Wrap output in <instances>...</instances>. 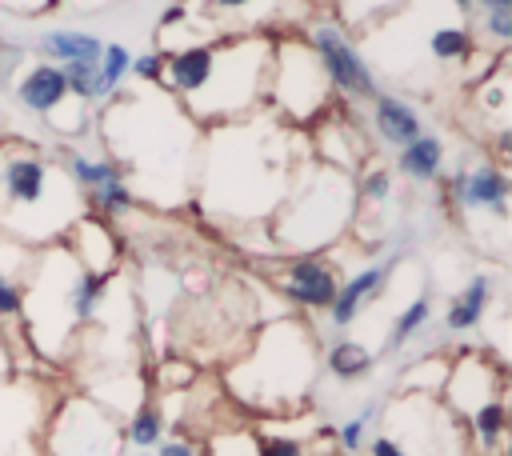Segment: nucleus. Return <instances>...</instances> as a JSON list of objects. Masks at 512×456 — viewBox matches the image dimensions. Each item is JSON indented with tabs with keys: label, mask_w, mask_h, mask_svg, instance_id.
<instances>
[{
	"label": "nucleus",
	"mask_w": 512,
	"mask_h": 456,
	"mask_svg": "<svg viewBox=\"0 0 512 456\" xmlns=\"http://www.w3.org/2000/svg\"><path fill=\"white\" fill-rule=\"evenodd\" d=\"M316 368H320V352L312 328L296 316H284L260 328L252 352L232 368L228 384L240 400L284 412L308 396Z\"/></svg>",
	"instance_id": "obj_5"
},
{
	"label": "nucleus",
	"mask_w": 512,
	"mask_h": 456,
	"mask_svg": "<svg viewBox=\"0 0 512 456\" xmlns=\"http://www.w3.org/2000/svg\"><path fill=\"white\" fill-rule=\"evenodd\" d=\"M472 4H476V0H452V8H460V12H468Z\"/></svg>",
	"instance_id": "obj_38"
},
{
	"label": "nucleus",
	"mask_w": 512,
	"mask_h": 456,
	"mask_svg": "<svg viewBox=\"0 0 512 456\" xmlns=\"http://www.w3.org/2000/svg\"><path fill=\"white\" fill-rule=\"evenodd\" d=\"M108 160L132 196L184 204L196 184L200 124L172 92H112L100 112Z\"/></svg>",
	"instance_id": "obj_1"
},
{
	"label": "nucleus",
	"mask_w": 512,
	"mask_h": 456,
	"mask_svg": "<svg viewBox=\"0 0 512 456\" xmlns=\"http://www.w3.org/2000/svg\"><path fill=\"white\" fill-rule=\"evenodd\" d=\"M404 456H452L464 444L460 424L448 404H436L432 392H412L396 400L380 428Z\"/></svg>",
	"instance_id": "obj_8"
},
{
	"label": "nucleus",
	"mask_w": 512,
	"mask_h": 456,
	"mask_svg": "<svg viewBox=\"0 0 512 456\" xmlns=\"http://www.w3.org/2000/svg\"><path fill=\"white\" fill-rule=\"evenodd\" d=\"M396 260H400V256H388L384 264H368V268H360L356 276L340 280V288H336V296H332V304H328V324H332V328H348V324L364 312V304L380 296V288L388 284Z\"/></svg>",
	"instance_id": "obj_14"
},
{
	"label": "nucleus",
	"mask_w": 512,
	"mask_h": 456,
	"mask_svg": "<svg viewBox=\"0 0 512 456\" xmlns=\"http://www.w3.org/2000/svg\"><path fill=\"white\" fill-rule=\"evenodd\" d=\"M444 188H448V200L464 212H492L496 220L508 216V176L492 160L456 168Z\"/></svg>",
	"instance_id": "obj_12"
},
{
	"label": "nucleus",
	"mask_w": 512,
	"mask_h": 456,
	"mask_svg": "<svg viewBox=\"0 0 512 456\" xmlns=\"http://www.w3.org/2000/svg\"><path fill=\"white\" fill-rule=\"evenodd\" d=\"M36 388L32 380H4L0 384V456H28L32 424H36Z\"/></svg>",
	"instance_id": "obj_13"
},
{
	"label": "nucleus",
	"mask_w": 512,
	"mask_h": 456,
	"mask_svg": "<svg viewBox=\"0 0 512 456\" xmlns=\"http://www.w3.org/2000/svg\"><path fill=\"white\" fill-rule=\"evenodd\" d=\"M56 4L60 0H0V8L12 16H40V12H52Z\"/></svg>",
	"instance_id": "obj_34"
},
{
	"label": "nucleus",
	"mask_w": 512,
	"mask_h": 456,
	"mask_svg": "<svg viewBox=\"0 0 512 456\" xmlns=\"http://www.w3.org/2000/svg\"><path fill=\"white\" fill-rule=\"evenodd\" d=\"M488 300H492V276H472L456 296H452V304H448V312H444V328L448 332H468V328H476L480 320H484V312H488Z\"/></svg>",
	"instance_id": "obj_18"
},
{
	"label": "nucleus",
	"mask_w": 512,
	"mask_h": 456,
	"mask_svg": "<svg viewBox=\"0 0 512 456\" xmlns=\"http://www.w3.org/2000/svg\"><path fill=\"white\" fill-rule=\"evenodd\" d=\"M320 456H344V452H320Z\"/></svg>",
	"instance_id": "obj_39"
},
{
	"label": "nucleus",
	"mask_w": 512,
	"mask_h": 456,
	"mask_svg": "<svg viewBox=\"0 0 512 456\" xmlns=\"http://www.w3.org/2000/svg\"><path fill=\"white\" fill-rule=\"evenodd\" d=\"M36 48L56 64H72V60H100L104 40L80 28H48L36 36Z\"/></svg>",
	"instance_id": "obj_17"
},
{
	"label": "nucleus",
	"mask_w": 512,
	"mask_h": 456,
	"mask_svg": "<svg viewBox=\"0 0 512 456\" xmlns=\"http://www.w3.org/2000/svg\"><path fill=\"white\" fill-rule=\"evenodd\" d=\"M268 76H272V36L228 32L224 40H212V68L204 84L180 104L200 128L232 124L252 116L260 104H268Z\"/></svg>",
	"instance_id": "obj_6"
},
{
	"label": "nucleus",
	"mask_w": 512,
	"mask_h": 456,
	"mask_svg": "<svg viewBox=\"0 0 512 456\" xmlns=\"http://www.w3.org/2000/svg\"><path fill=\"white\" fill-rule=\"evenodd\" d=\"M44 444H48V456H120L124 428L96 400L72 396V400H60V408L52 412Z\"/></svg>",
	"instance_id": "obj_9"
},
{
	"label": "nucleus",
	"mask_w": 512,
	"mask_h": 456,
	"mask_svg": "<svg viewBox=\"0 0 512 456\" xmlns=\"http://www.w3.org/2000/svg\"><path fill=\"white\" fill-rule=\"evenodd\" d=\"M424 48H428V56L440 60V64H460V60L472 56V32H468L464 20H440V24L428 28Z\"/></svg>",
	"instance_id": "obj_20"
},
{
	"label": "nucleus",
	"mask_w": 512,
	"mask_h": 456,
	"mask_svg": "<svg viewBox=\"0 0 512 456\" xmlns=\"http://www.w3.org/2000/svg\"><path fill=\"white\" fill-rule=\"evenodd\" d=\"M140 456H156V452H140Z\"/></svg>",
	"instance_id": "obj_40"
},
{
	"label": "nucleus",
	"mask_w": 512,
	"mask_h": 456,
	"mask_svg": "<svg viewBox=\"0 0 512 456\" xmlns=\"http://www.w3.org/2000/svg\"><path fill=\"white\" fill-rule=\"evenodd\" d=\"M468 420H472V436H476V444H480V448H496L500 436H504V420H508L504 400H488V404H480Z\"/></svg>",
	"instance_id": "obj_26"
},
{
	"label": "nucleus",
	"mask_w": 512,
	"mask_h": 456,
	"mask_svg": "<svg viewBox=\"0 0 512 456\" xmlns=\"http://www.w3.org/2000/svg\"><path fill=\"white\" fill-rule=\"evenodd\" d=\"M368 112H372V132H376V140H384V144H392V148H404V144H412V140L424 132L420 112H416L408 100L392 96V92H376V96L368 100Z\"/></svg>",
	"instance_id": "obj_16"
},
{
	"label": "nucleus",
	"mask_w": 512,
	"mask_h": 456,
	"mask_svg": "<svg viewBox=\"0 0 512 456\" xmlns=\"http://www.w3.org/2000/svg\"><path fill=\"white\" fill-rule=\"evenodd\" d=\"M428 316H432V300L428 296H412L408 304H404V312L392 320V328H388V344H384V352H400L424 324H428Z\"/></svg>",
	"instance_id": "obj_23"
},
{
	"label": "nucleus",
	"mask_w": 512,
	"mask_h": 456,
	"mask_svg": "<svg viewBox=\"0 0 512 456\" xmlns=\"http://www.w3.org/2000/svg\"><path fill=\"white\" fill-rule=\"evenodd\" d=\"M272 284L284 300H292L296 308H308V312H328L336 288H340V276L336 268L324 260V256H288L280 260V268L272 272Z\"/></svg>",
	"instance_id": "obj_11"
},
{
	"label": "nucleus",
	"mask_w": 512,
	"mask_h": 456,
	"mask_svg": "<svg viewBox=\"0 0 512 456\" xmlns=\"http://www.w3.org/2000/svg\"><path fill=\"white\" fill-rule=\"evenodd\" d=\"M292 176V128L280 120H260L252 112L244 120L204 128L192 188H200L204 204L216 216L256 224L272 220Z\"/></svg>",
	"instance_id": "obj_2"
},
{
	"label": "nucleus",
	"mask_w": 512,
	"mask_h": 456,
	"mask_svg": "<svg viewBox=\"0 0 512 456\" xmlns=\"http://www.w3.org/2000/svg\"><path fill=\"white\" fill-rule=\"evenodd\" d=\"M304 40H308L312 56L320 60V68H324L332 92H340L348 104H352V100L368 104V100L380 92L372 64H368L364 52L348 40L344 24H336V20H312V24L304 28Z\"/></svg>",
	"instance_id": "obj_10"
},
{
	"label": "nucleus",
	"mask_w": 512,
	"mask_h": 456,
	"mask_svg": "<svg viewBox=\"0 0 512 456\" xmlns=\"http://www.w3.org/2000/svg\"><path fill=\"white\" fill-rule=\"evenodd\" d=\"M256 456H304V444L296 436H264L256 440Z\"/></svg>",
	"instance_id": "obj_32"
},
{
	"label": "nucleus",
	"mask_w": 512,
	"mask_h": 456,
	"mask_svg": "<svg viewBox=\"0 0 512 456\" xmlns=\"http://www.w3.org/2000/svg\"><path fill=\"white\" fill-rule=\"evenodd\" d=\"M504 60V56H500ZM496 60V68H492V80H480L476 84V104H480V112L492 120V128H500L504 132V120H508V76H504V64Z\"/></svg>",
	"instance_id": "obj_22"
},
{
	"label": "nucleus",
	"mask_w": 512,
	"mask_h": 456,
	"mask_svg": "<svg viewBox=\"0 0 512 456\" xmlns=\"http://www.w3.org/2000/svg\"><path fill=\"white\" fill-rule=\"evenodd\" d=\"M8 368H12V352H8V340H4V320H0V384L8 380Z\"/></svg>",
	"instance_id": "obj_37"
},
{
	"label": "nucleus",
	"mask_w": 512,
	"mask_h": 456,
	"mask_svg": "<svg viewBox=\"0 0 512 456\" xmlns=\"http://www.w3.org/2000/svg\"><path fill=\"white\" fill-rule=\"evenodd\" d=\"M484 36H492L500 48L512 40V8H484V20H480Z\"/></svg>",
	"instance_id": "obj_31"
},
{
	"label": "nucleus",
	"mask_w": 512,
	"mask_h": 456,
	"mask_svg": "<svg viewBox=\"0 0 512 456\" xmlns=\"http://www.w3.org/2000/svg\"><path fill=\"white\" fill-rule=\"evenodd\" d=\"M160 68H164V56L160 52H144V56H132V76L144 80V84H160Z\"/></svg>",
	"instance_id": "obj_33"
},
{
	"label": "nucleus",
	"mask_w": 512,
	"mask_h": 456,
	"mask_svg": "<svg viewBox=\"0 0 512 456\" xmlns=\"http://www.w3.org/2000/svg\"><path fill=\"white\" fill-rule=\"evenodd\" d=\"M156 456H196V448L188 440H160L156 444Z\"/></svg>",
	"instance_id": "obj_36"
},
{
	"label": "nucleus",
	"mask_w": 512,
	"mask_h": 456,
	"mask_svg": "<svg viewBox=\"0 0 512 456\" xmlns=\"http://www.w3.org/2000/svg\"><path fill=\"white\" fill-rule=\"evenodd\" d=\"M356 220V180L344 168L324 160H308L296 168L280 208L272 212V236L280 248L296 256H316L320 248L336 244L344 228Z\"/></svg>",
	"instance_id": "obj_4"
},
{
	"label": "nucleus",
	"mask_w": 512,
	"mask_h": 456,
	"mask_svg": "<svg viewBox=\"0 0 512 456\" xmlns=\"http://www.w3.org/2000/svg\"><path fill=\"white\" fill-rule=\"evenodd\" d=\"M268 104L280 112V120H288V128H308L324 120L332 104V84L304 36H272Z\"/></svg>",
	"instance_id": "obj_7"
},
{
	"label": "nucleus",
	"mask_w": 512,
	"mask_h": 456,
	"mask_svg": "<svg viewBox=\"0 0 512 456\" xmlns=\"http://www.w3.org/2000/svg\"><path fill=\"white\" fill-rule=\"evenodd\" d=\"M396 168L408 176V180H436L440 176V168H444V144H440V136H428V132H420L412 144H404L400 148V156H396Z\"/></svg>",
	"instance_id": "obj_19"
},
{
	"label": "nucleus",
	"mask_w": 512,
	"mask_h": 456,
	"mask_svg": "<svg viewBox=\"0 0 512 456\" xmlns=\"http://www.w3.org/2000/svg\"><path fill=\"white\" fill-rule=\"evenodd\" d=\"M372 352L360 344V340H336V344H328V352H324V368L336 376V380H344V384H352V380H364L368 372H372Z\"/></svg>",
	"instance_id": "obj_21"
},
{
	"label": "nucleus",
	"mask_w": 512,
	"mask_h": 456,
	"mask_svg": "<svg viewBox=\"0 0 512 456\" xmlns=\"http://www.w3.org/2000/svg\"><path fill=\"white\" fill-rule=\"evenodd\" d=\"M212 12H220V16H252V8L260 4V0H204Z\"/></svg>",
	"instance_id": "obj_35"
},
{
	"label": "nucleus",
	"mask_w": 512,
	"mask_h": 456,
	"mask_svg": "<svg viewBox=\"0 0 512 456\" xmlns=\"http://www.w3.org/2000/svg\"><path fill=\"white\" fill-rule=\"evenodd\" d=\"M124 440L136 448H156L164 440V412L156 404H140L132 412V420L124 424Z\"/></svg>",
	"instance_id": "obj_24"
},
{
	"label": "nucleus",
	"mask_w": 512,
	"mask_h": 456,
	"mask_svg": "<svg viewBox=\"0 0 512 456\" xmlns=\"http://www.w3.org/2000/svg\"><path fill=\"white\" fill-rule=\"evenodd\" d=\"M84 200L100 212V216H116V212H124V208H132L136 204V196H132V188L116 176V180H104V184H96L92 192H84Z\"/></svg>",
	"instance_id": "obj_27"
},
{
	"label": "nucleus",
	"mask_w": 512,
	"mask_h": 456,
	"mask_svg": "<svg viewBox=\"0 0 512 456\" xmlns=\"http://www.w3.org/2000/svg\"><path fill=\"white\" fill-rule=\"evenodd\" d=\"M96 68H100V96L108 100L112 92H120V84H124V76H128V68H132V52L112 40V44L100 48Z\"/></svg>",
	"instance_id": "obj_25"
},
{
	"label": "nucleus",
	"mask_w": 512,
	"mask_h": 456,
	"mask_svg": "<svg viewBox=\"0 0 512 456\" xmlns=\"http://www.w3.org/2000/svg\"><path fill=\"white\" fill-rule=\"evenodd\" d=\"M84 216V192L64 176L60 160L28 144L0 148V232L20 244L60 240Z\"/></svg>",
	"instance_id": "obj_3"
},
{
	"label": "nucleus",
	"mask_w": 512,
	"mask_h": 456,
	"mask_svg": "<svg viewBox=\"0 0 512 456\" xmlns=\"http://www.w3.org/2000/svg\"><path fill=\"white\" fill-rule=\"evenodd\" d=\"M392 196V172L388 168H368L356 180V204H384Z\"/></svg>",
	"instance_id": "obj_29"
},
{
	"label": "nucleus",
	"mask_w": 512,
	"mask_h": 456,
	"mask_svg": "<svg viewBox=\"0 0 512 456\" xmlns=\"http://www.w3.org/2000/svg\"><path fill=\"white\" fill-rule=\"evenodd\" d=\"M372 416H376V404L360 408L352 420H344V424L336 428V440H340V452H344V456H356V452L364 448V428H368Z\"/></svg>",
	"instance_id": "obj_30"
},
{
	"label": "nucleus",
	"mask_w": 512,
	"mask_h": 456,
	"mask_svg": "<svg viewBox=\"0 0 512 456\" xmlns=\"http://www.w3.org/2000/svg\"><path fill=\"white\" fill-rule=\"evenodd\" d=\"M400 4H408V0H340V16H344V24H368V20L396 12Z\"/></svg>",
	"instance_id": "obj_28"
},
{
	"label": "nucleus",
	"mask_w": 512,
	"mask_h": 456,
	"mask_svg": "<svg viewBox=\"0 0 512 456\" xmlns=\"http://www.w3.org/2000/svg\"><path fill=\"white\" fill-rule=\"evenodd\" d=\"M12 92H16V104L24 112L40 116V120H48L56 108H64L72 100V92H68V84H64L56 64H24L16 84H12Z\"/></svg>",
	"instance_id": "obj_15"
}]
</instances>
